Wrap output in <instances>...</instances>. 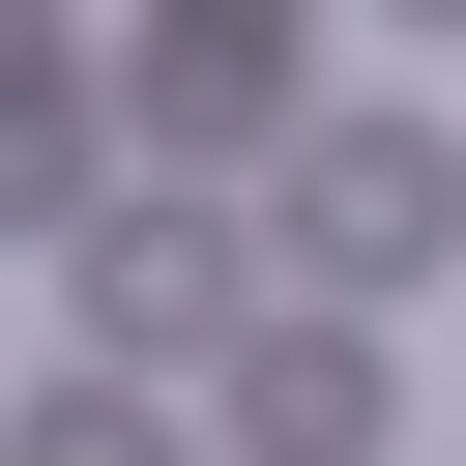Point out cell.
I'll use <instances>...</instances> for the list:
<instances>
[{
  "label": "cell",
  "mask_w": 466,
  "mask_h": 466,
  "mask_svg": "<svg viewBox=\"0 0 466 466\" xmlns=\"http://www.w3.org/2000/svg\"><path fill=\"white\" fill-rule=\"evenodd\" d=\"M291 262H320V320L437 291V262H466V146H437V116H291Z\"/></svg>",
  "instance_id": "6da1fadb"
},
{
  "label": "cell",
  "mask_w": 466,
  "mask_h": 466,
  "mask_svg": "<svg viewBox=\"0 0 466 466\" xmlns=\"http://www.w3.org/2000/svg\"><path fill=\"white\" fill-rule=\"evenodd\" d=\"M233 320H262V291H233V204H204V175L87 204V350H204V379H233Z\"/></svg>",
  "instance_id": "7a4b0ae2"
},
{
  "label": "cell",
  "mask_w": 466,
  "mask_h": 466,
  "mask_svg": "<svg viewBox=\"0 0 466 466\" xmlns=\"http://www.w3.org/2000/svg\"><path fill=\"white\" fill-rule=\"evenodd\" d=\"M116 116H146L175 175H233V146H291V0H175V29L116 58Z\"/></svg>",
  "instance_id": "3957f363"
},
{
  "label": "cell",
  "mask_w": 466,
  "mask_h": 466,
  "mask_svg": "<svg viewBox=\"0 0 466 466\" xmlns=\"http://www.w3.org/2000/svg\"><path fill=\"white\" fill-rule=\"evenodd\" d=\"M379 408H408V379H379V320H320V291H291V320H233V466H379Z\"/></svg>",
  "instance_id": "277c9868"
},
{
  "label": "cell",
  "mask_w": 466,
  "mask_h": 466,
  "mask_svg": "<svg viewBox=\"0 0 466 466\" xmlns=\"http://www.w3.org/2000/svg\"><path fill=\"white\" fill-rule=\"evenodd\" d=\"M58 175H87V29H58V0H0V233H29Z\"/></svg>",
  "instance_id": "5b68a950"
},
{
  "label": "cell",
  "mask_w": 466,
  "mask_h": 466,
  "mask_svg": "<svg viewBox=\"0 0 466 466\" xmlns=\"http://www.w3.org/2000/svg\"><path fill=\"white\" fill-rule=\"evenodd\" d=\"M379 29H466V0H379Z\"/></svg>",
  "instance_id": "8992f818"
}]
</instances>
